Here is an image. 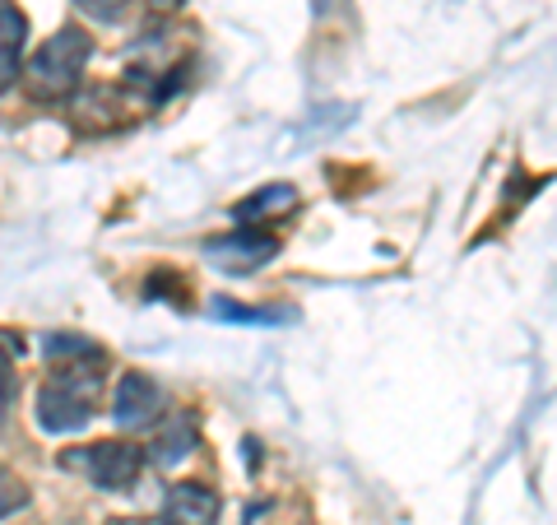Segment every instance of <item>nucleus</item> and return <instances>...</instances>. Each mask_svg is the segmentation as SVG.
I'll list each match as a JSON object with an SVG mask.
<instances>
[{
	"label": "nucleus",
	"mask_w": 557,
	"mask_h": 525,
	"mask_svg": "<svg viewBox=\"0 0 557 525\" xmlns=\"http://www.w3.org/2000/svg\"><path fill=\"white\" fill-rule=\"evenodd\" d=\"M65 465H70V469H84V475H89V484L116 493V488H131V484L139 479L145 451L131 447V442H94V447H84V451H70Z\"/></svg>",
	"instance_id": "3"
},
{
	"label": "nucleus",
	"mask_w": 557,
	"mask_h": 525,
	"mask_svg": "<svg viewBox=\"0 0 557 525\" xmlns=\"http://www.w3.org/2000/svg\"><path fill=\"white\" fill-rule=\"evenodd\" d=\"M344 5V0H311V10H317V20H330V14H335Z\"/></svg>",
	"instance_id": "12"
},
{
	"label": "nucleus",
	"mask_w": 557,
	"mask_h": 525,
	"mask_svg": "<svg viewBox=\"0 0 557 525\" xmlns=\"http://www.w3.org/2000/svg\"><path fill=\"white\" fill-rule=\"evenodd\" d=\"M298 205V191L293 186H265L260 196L251 200H242L237 205V219H256V215H284V209Z\"/></svg>",
	"instance_id": "9"
},
{
	"label": "nucleus",
	"mask_w": 557,
	"mask_h": 525,
	"mask_svg": "<svg viewBox=\"0 0 557 525\" xmlns=\"http://www.w3.org/2000/svg\"><path fill=\"white\" fill-rule=\"evenodd\" d=\"M209 260H219L223 270H256L260 260H270L278 252V242L265 237V233H251V229H242L233 237H219V242H209Z\"/></svg>",
	"instance_id": "6"
},
{
	"label": "nucleus",
	"mask_w": 557,
	"mask_h": 525,
	"mask_svg": "<svg viewBox=\"0 0 557 525\" xmlns=\"http://www.w3.org/2000/svg\"><path fill=\"white\" fill-rule=\"evenodd\" d=\"M75 5H79L84 14H94L98 24H116L121 14L131 10V0H75Z\"/></svg>",
	"instance_id": "10"
},
{
	"label": "nucleus",
	"mask_w": 557,
	"mask_h": 525,
	"mask_svg": "<svg viewBox=\"0 0 557 525\" xmlns=\"http://www.w3.org/2000/svg\"><path fill=\"white\" fill-rule=\"evenodd\" d=\"M214 317L219 321H278V312H251V307H233V303H214Z\"/></svg>",
	"instance_id": "11"
},
{
	"label": "nucleus",
	"mask_w": 557,
	"mask_h": 525,
	"mask_svg": "<svg viewBox=\"0 0 557 525\" xmlns=\"http://www.w3.org/2000/svg\"><path fill=\"white\" fill-rule=\"evenodd\" d=\"M153 5H159V10H163V5H182V0H153Z\"/></svg>",
	"instance_id": "13"
},
{
	"label": "nucleus",
	"mask_w": 557,
	"mask_h": 525,
	"mask_svg": "<svg viewBox=\"0 0 557 525\" xmlns=\"http://www.w3.org/2000/svg\"><path fill=\"white\" fill-rule=\"evenodd\" d=\"M219 493L205 484H172L163 498V525H214Z\"/></svg>",
	"instance_id": "5"
},
{
	"label": "nucleus",
	"mask_w": 557,
	"mask_h": 525,
	"mask_svg": "<svg viewBox=\"0 0 557 525\" xmlns=\"http://www.w3.org/2000/svg\"><path fill=\"white\" fill-rule=\"evenodd\" d=\"M102 363H108L102 358V349L98 354L57 363V377L38 391V428L47 437L79 432L94 418V400H98V387H102V373H98Z\"/></svg>",
	"instance_id": "1"
},
{
	"label": "nucleus",
	"mask_w": 557,
	"mask_h": 525,
	"mask_svg": "<svg viewBox=\"0 0 557 525\" xmlns=\"http://www.w3.org/2000/svg\"><path fill=\"white\" fill-rule=\"evenodd\" d=\"M190 451H196V418H190V414H172L168 428L159 432V442H153V461H159V465H182Z\"/></svg>",
	"instance_id": "7"
},
{
	"label": "nucleus",
	"mask_w": 557,
	"mask_h": 525,
	"mask_svg": "<svg viewBox=\"0 0 557 525\" xmlns=\"http://www.w3.org/2000/svg\"><path fill=\"white\" fill-rule=\"evenodd\" d=\"M0 20H5V75H0V84H10L20 80V51H24V33H28V24H24V14H20V5L14 0H5L0 5Z\"/></svg>",
	"instance_id": "8"
},
{
	"label": "nucleus",
	"mask_w": 557,
	"mask_h": 525,
	"mask_svg": "<svg viewBox=\"0 0 557 525\" xmlns=\"http://www.w3.org/2000/svg\"><path fill=\"white\" fill-rule=\"evenodd\" d=\"M163 414V387L145 373H126L116 387V400H112V418L121 428H145L153 418Z\"/></svg>",
	"instance_id": "4"
},
{
	"label": "nucleus",
	"mask_w": 557,
	"mask_h": 525,
	"mask_svg": "<svg viewBox=\"0 0 557 525\" xmlns=\"http://www.w3.org/2000/svg\"><path fill=\"white\" fill-rule=\"evenodd\" d=\"M94 57V42L84 38V28H61L57 38H47L38 47V57L28 61V89L33 98H42V102H57V98H70L79 89V75H84V65H89Z\"/></svg>",
	"instance_id": "2"
}]
</instances>
